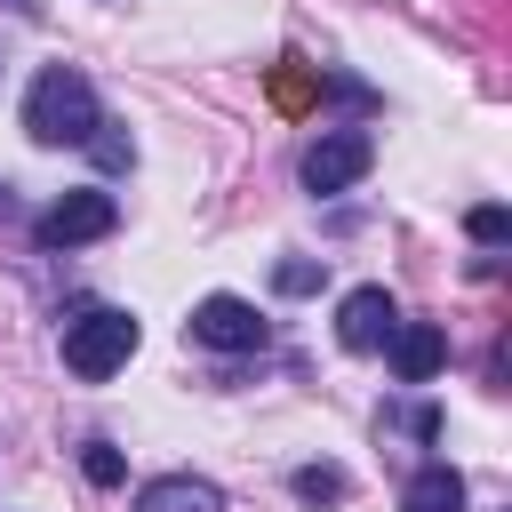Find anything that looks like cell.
<instances>
[{"mask_svg":"<svg viewBox=\"0 0 512 512\" xmlns=\"http://www.w3.org/2000/svg\"><path fill=\"white\" fill-rule=\"evenodd\" d=\"M184 336L208 344V352H264V320H256L248 296H200L192 320H184Z\"/></svg>","mask_w":512,"mask_h":512,"instance_id":"5","label":"cell"},{"mask_svg":"<svg viewBox=\"0 0 512 512\" xmlns=\"http://www.w3.org/2000/svg\"><path fill=\"white\" fill-rule=\"evenodd\" d=\"M136 512H224V488L200 472H160L136 488Z\"/></svg>","mask_w":512,"mask_h":512,"instance_id":"8","label":"cell"},{"mask_svg":"<svg viewBox=\"0 0 512 512\" xmlns=\"http://www.w3.org/2000/svg\"><path fill=\"white\" fill-rule=\"evenodd\" d=\"M392 328H400V304H392V288H376V280L336 304V344H344V352H384Z\"/></svg>","mask_w":512,"mask_h":512,"instance_id":"6","label":"cell"},{"mask_svg":"<svg viewBox=\"0 0 512 512\" xmlns=\"http://www.w3.org/2000/svg\"><path fill=\"white\" fill-rule=\"evenodd\" d=\"M96 120H104V104H96V88H88V72H72V64H40L32 72V88H24V136L32 144H88L96 136Z\"/></svg>","mask_w":512,"mask_h":512,"instance_id":"1","label":"cell"},{"mask_svg":"<svg viewBox=\"0 0 512 512\" xmlns=\"http://www.w3.org/2000/svg\"><path fill=\"white\" fill-rule=\"evenodd\" d=\"M112 224H120L112 192H64V200H48V208H40L32 240H40V248H88V240H104Z\"/></svg>","mask_w":512,"mask_h":512,"instance_id":"4","label":"cell"},{"mask_svg":"<svg viewBox=\"0 0 512 512\" xmlns=\"http://www.w3.org/2000/svg\"><path fill=\"white\" fill-rule=\"evenodd\" d=\"M80 472H88L96 488H120V480H128V464H120L112 440H88V448H80Z\"/></svg>","mask_w":512,"mask_h":512,"instance_id":"12","label":"cell"},{"mask_svg":"<svg viewBox=\"0 0 512 512\" xmlns=\"http://www.w3.org/2000/svg\"><path fill=\"white\" fill-rule=\"evenodd\" d=\"M288 488H296V504H344V496H352V480H344L336 464H304Z\"/></svg>","mask_w":512,"mask_h":512,"instance_id":"10","label":"cell"},{"mask_svg":"<svg viewBox=\"0 0 512 512\" xmlns=\"http://www.w3.org/2000/svg\"><path fill=\"white\" fill-rule=\"evenodd\" d=\"M88 152H96V168H112V176H120V168L136 160V144H128V136L112 128V120H96V136H88Z\"/></svg>","mask_w":512,"mask_h":512,"instance_id":"13","label":"cell"},{"mask_svg":"<svg viewBox=\"0 0 512 512\" xmlns=\"http://www.w3.org/2000/svg\"><path fill=\"white\" fill-rule=\"evenodd\" d=\"M320 272H328V264H312V256H280V264H272V288H280V296H312Z\"/></svg>","mask_w":512,"mask_h":512,"instance_id":"11","label":"cell"},{"mask_svg":"<svg viewBox=\"0 0 512 512\" xmlns=\"http://www.w3.org/2000/svg\"><path fill=\"white\" fill-rule=\"evenodd\" d=\"M400 512H464V472L456 464H416V480L400 488Z\"/></svg>","mask_w":512,"mask_h":512,"instance_id":"9","label":"cell"},{"mask_svg":"<svg viewBox=\"0 0 512 512\" xmlns=\"http://www.w3.org/2000/svg\"><path fill=\"white\" fill-rule=\"evenodd\" d=\"M384 352H392V376H400V384H432V368L448 360V328H432V320H400Z\"/></svg>","mask_w":512,"mask_h":512,"instance_id":"7","label":"cell"},{"mask_svg":"<svg viewBox=\"0 0 512 512\" xmlns=\"http://www.w3.org/2000/svg\"><path fill=\"white\" fill-rule=\"evenodd\" d=\"M376 160V136L368 128H328L304 144V192H352Z\"/></svg>","mask_w":512,"mask_h":512,"instance_id":"3","label":"cell"},{"mask_svg":"<svg viewBox=\"0 0 512 512\" xmlns=\"http://www.w3.org/2000/svg\"><path fill=\"white\" fill-rule=\"evenodd\" d=\"M136 312H120V304H88L80 320H64V368L80 376V384H104L112 368H128V352H136Z\"/></svg>","mask_w":512,"mask_h":512,"instance_id":"2","label":"cell"},{"mask_svg":"<svg viewBox=\"0 0 512 512\" xmlns=\"http://www.w3.org/2000/svg\"><path fill=\"white\" fill-rule=\"evenodd\" d=\"M272 96H280V104H304V72H296V64H280V80H272Z\"/></svg>","mask_w":512,"mask_h":512,"instance_id":"15","label":"cell"},{"mask_svg":"<svg viewBox=\"0 0 512 512\" xmlns=\"http://www.w3.org/2000/svg\"><path fill=\"white\" fill-rule=\"evenodd\" d=\"M464 232H472L480 248H504V240H512V216H504V208L488 200V208H472V216H464Z\"/></svg>","mask_w":512,"mask_h":512,"instance_id":"14","label":"cell"}]
</instances>
